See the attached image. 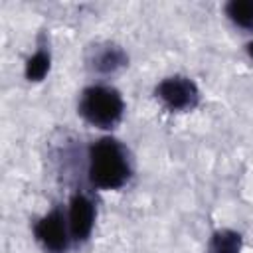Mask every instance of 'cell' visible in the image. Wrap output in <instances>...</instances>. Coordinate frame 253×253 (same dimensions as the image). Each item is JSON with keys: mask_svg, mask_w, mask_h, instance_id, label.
<instances>
[{"mask_svg": "<svg viewBox=\"0 0 253 253\" xmlns=\"http://www.w3.org/2000/svg\"><path fill=\"white\" fill-rule=\"evenodd\" d=\"M49 67H51V51L47 47V42L40 40L36 51L26 59L24 75L28 81H42L49 73Z\"/></svg>", "mask_w": 253, "mask_h": 253, "instance_id": "obj_7", "label": "cell"}, {"mask_svg": "<svg viewBox=\"0 0 253 253\" xmlns=\"http://www.w3.org/2000/svg\"><path fill=\"white\" fill-rule=\"evenodd\" d=\"M95 219H97V208L91 196L81 190L75 192L67 204V223H69L73 243L81 245L91 237Z\"/></svg>", "mask_w": 253, "mask_h": 253, "instance_id": "obj_5", "label": "cell"}, {"mask_svg": "<svg viewBox=\"0 0 253 253\" xmlns=\"http://www.w3.org/2000/svg\"><path fill=\"white\" fill-rule=\"evenodd\" d=\"M154 97L172 113L194 111L200 103V89L192 77L168 75L160 79L154 87Z\"/></svg>", "mask_w": 253, "mask_h": 253, "instance_id": "obj_4", "label": "cell"}, {"mask_svg": "<svg viewBox=\"0 0 253 253\" xmlns=\"http://www.w3.org/2000/svg\"><path fill=\"white\" fill-rule=\"evenodd\" d=\"M85 65L97 75H113L128 65V55L115 42H99L87 49Z\"/></svg>", "mask_w": 253, "mask_h": 253, "instance_id": "obj_6", "label": "cell"}, {"mask_svg": "<svg viewBox=\"0 0 253 253\" xmlns=\"http://www.w3.org/2000/svg\"><path fill=\"white\" fill-rule=\"evenodd\" d=\"M34 237L45 253H67L69 245L73 243L67 211H63L59 206H53L49 211H45L34 223Z\"/></svg>", "mask_w": 253, "mask_h": 253, "instance_id": "obj_3", "label": "cell"}, {"mask_svg": "<svg viewBox=\"0 0 253 253\" xmlns=\"http://www.w3.org/2000/svg\"><path fill=\"white\" fill-rule=\"evenodd\" d=\"M79 117L101 130L115 128L125 115V99L121 91L107 83H95L81 91L77 101Z\"/></svg>", "mask_w": 253, "mask_h": 253, "instance_id": "obj_2", "label": "cell"}, {"mask_svg": "<svg viewBox=\"0 0 253 253\" xmlns=\"http://www.w3.org/2000/svg\"><path fill=\"white\" fill-rule=\"evenodd\" d=\"M223 10L233 26L253 30V0H229Z\"/></svg>", "mask_w": 253, "mask_h": 253, "instance_id": "obj_8", "label": "cell"}, {"mask_svg": "<svg viewBox=\"0 0 253 253\" xmlns=\"http://www.w3.org/2000/svg\"><path fill=\"white\" fill-rule=\"evenodd\" d=\"M247 53H249V57L253 59V40H251V42L247 43Z\"/></svg>", "mask_w": 253, "mask_h": 253, "instance_id": "obj_10", "label": "cell"}, {"mask_svg": "<svg viewBox=\"0 0 253 253\" xmlns=\"http://www.w3.org/2000/svg\"><path fill=\"white\" fill-rule=\"evenodd\" d=\"M87 178L97 190H121L132 178V158L128 148L113 138L103 136L87 150Z\"/></svg>", "mask_w": 253, "mask_h": 253, "instance_id": "obj_1", "label": "cell"}, {"mask_svg": "<svg viewBox=\"0 0 253 253\" xmlns=\"http://www.w3.org/2000/svg\"><path fill=\"white\" fill-rule=\"evenodd\" d=\"M241 235L233 229H217L210 239V253H239L241 251Z\"/></svg>", "mask_w": 253, "mask_h": 253, "instance_id": "obj_9", "label": "cell"}]
</instances>
